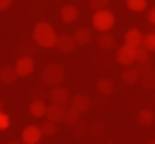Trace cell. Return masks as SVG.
<instances>
[{"mask_svg": "<svg viewBox=\"0 0 155 144\" xmlns=\"http://www.w3.org/2000/svg\"><path fill=\"white\" fill-rule=\"evenodd\" d=\"M0 108H2V106H0Z\"/></svg>", "mask_w": 155, "mask_h": 144, "instance_id": "d590c367", "label": "cell"}, {"mask_svg": "<svg viewBox=\"0 0 155 144\" xmlns=\"http://www.w3.org/2000/svg\"><path fill=\"white\" fill-rule=\"evenodd\" d=\"M79 115H81V113H77V111L69 106V108L66 110V113H64V122L71 126V124H75L77 120H79Z\"/></svg>", "mask_w": 155, "mask_h": 144, "instance_id": "d4e9b609", "label": "cell"}, {"mask_svg": "<svg viewBox=\"0 0 155 144\" xmlns=\"http://www.w3.org/2000/svg\"><path fill=\"white\" fill-rule=\"evenodd\" d=\"M17 71H18V75L20 77H28L33 73V69H35V62H33V57L31 55H24L17 60Z\"/></svg>", "mask_w": 155, "mask_h": 144, "instance_id": "5b68a950", "label": "cell"}, {"mask_svg": "<svg viewBox=\"0 0 155 144\" xmlns=\"http://www.w3.org/2000/svg\"><path fill=\"white\" fill-rule=\"evenodd\" d=\"M104 133H106V126H104L101 120H95L93 124H90V131H88V135H91V137H95V139H101Z\"/></svg>", "mask_w": 155, "mask_h": 144, "instance_id": "7402d4cb", "label": "cell"}, {"mask_svg": "<svg viewBox=\"0 0 155 144\" xmlns=\"http://www.w3.org/2000/svg\"><path fill=\"white\" fill-rule=\"evenodd\" d=\"M71 131L75 137H84L90 131V124H86L84 120H77L75 124H71Z\"/></svg>", "mask_w": 155, "mask_h": 144, "instance_id": "44dd1931", "label": "cell"}, {"mask_svg": "<svg viewBox=\"0 0 155 144\" xmlns=\"http://www.w3.org/2000/svg\"><path fill=\"white\" fill-rule=\"evenodd\" d=\"M18 77H20V75H18L17 67H11V66L0 67V80H2L4 84H15Z\"/></svg>", "mask_w": 155, "mask_h": 144, "instance_id": "30bf717a", "label": "cell"}, {"mask_svg": "<svg viewBox=\"0 0 155 144\" xmlns=\"http://www.w3.org/2000/svg\"><path fill=\"white\" fill-rule=\"evenodd\" d=\"M49 97H51L53 104H62V106H66L68 100H69V91H68L66 88H62V86H55L53 91L49 93Z\"/></svg>", "mask_w": 155, "mask_h": 144, "instance_id": "9c48e42d", "label": "cell"}, {"mask_svg": "<svg viewBox=\"0 0 155 144\" xmlns=\"http://www.w3.org/2000/svg\"><path fill=\"white\" fill-rule=\"evenodd\" d=\"M37 46H38V44H37L35 40H24V42L20 44V49H22L24 55H31V53L37 49Z\"/></svg>", "mask_w": 155, "mask_h": 144, "instance_id": "4316f807", "label": "cell"}, {"mask_svg": "<svg viewBox=\"0 0 155 144\" xmlns=\"http://www.w3.org/2000/svg\"><path fill=\"white\" fill-rule=\"evenodd\" d=\"M71 108L77 111V113H86L88 110H90V99L86 97V95H75L73 99H71Z\"/></svg>", "mask_w": 155, "mask_h": 144, "instance_id": "7c38bea8", "label": "cell"}, {"mask_svg": "<svg viewBox=\"0 0 155 144\" xmlns=\"http://www.w3.org/2000/svg\"><path fill=\"white\" fill-rule=\"evenodd\" d=\"M110 144H111V142H110Z\"/></svg>", "mask_w": 155, "mask_h": 144, "instance_id": "74e56055", "label": "cell"}, {"mask_svg": "<svg viewBox=\"0 0 155 144\" xmlns=\"http://www.w3.org/2000/svg\"><path fill=\"white\" fill-rule=\"evenodd\" d=\"M148 49L144 47V46H137L135 47V62L139 64V62H148Z\"/></svg>", "mask_w": 155, "mask_h": 144, "instance_id": "484cf974", "label": "cell"}, {"mask_svg": "<svg viewBox=\"0 0 155 144\" xmlns=\"http://www.w3.org/2000/svg\"><path fill=\"white\" fill-rule=\"evenodd\" d=\"M117 62L122 66H131L135 62V47L124 44L119 51H117Z\"/></svg>", "mask_w": 155, "mask_h": 144, "instance_id": "8992f818", "label": "cell"}, {"mask_svg": "<svg viewBox=\"0 0 155 144\" xmlns=\"http://www.w3.org/2000/svg\"><path fill=\"white\" fill-rule=\"evenodd\" d=\"M120 79H122L124 84L133 86V84H137V82L140 80V71H139V67H130V66H126V69L122 71Z\"/></svg>", "mask_w": 155, "mask_h": 144, "instance_id": "ba28073f", "label": "cell"}, {"mask_svg": "<svg viewBox=\"0 0 155 144\" xmlns=\"http://www.w3.org/2000/svg\"><path fill=\"white\" fill-rule=\"evenodd\" d=\"M40 129H42V135L44 137H53L55 133H57V122H53V120H46V122H42L40 124Z\"/></svg>", "mask_w": 155, "mask_h": 144, "instance_id": "603a6c76", "label": "cell"}, {"mask_svg": "<svg viewBox=\"0 0 155 144\" xmlns=\"http://www.w3.org/2000/svg\"><path fill=\"white\" fill-rule=\"evenodd\" d=\"M140 86L144 90H155V73L151 69H146L140 73Z\"/></svg>", "mask_w": 155, "mask_h": 144, "instance_id": "e0dca14e", "label": "cell"}, {"mask_svg": "<svg viewBox=\"0 0 155 144\" xmlns=\"http://www.w3.org/2000/svg\"><path fill=\"white\" fill-rule=\"evenodd\" d=\"M60 18H62L64 24H71V22H75L79 18V9L75 6H71V4H68V6H64L60 9Z\"/></svg>", "mask_w": 155, "mask_h": 144, "instance_id": "5bb4252c", "label": "cell"}, {"mask_svg": "<svg viewBox=\"0 0 155 144\" xmlns=\"http://www.w3.org/2000/svg\"><path fill=\"white\" fill-rule=\"evenodd\" d=\"M75 46H77V42H75V38H73L71 35H60V37L57 38V44H55V47H57L60 53H64V55L71 53V51L75 49Z\"/></svg>", "mask_w": 155, "mask_h": 144, "instance_id": "52a82bcc", "label": "cell"}, {"mask_svg": "<svg viewBox=\"0 0 155 144\" xmlns=\"http://www.w3.org/2000/svg\"><path fill=\"white\" fill-rule=\"evenodd\" d=\"M38 144H40V142H38Z\"/></svg>", "mask_w": 155, "mask_h": 144, "instance_id": "8d00e7d4", "label": "cell"}, {"mask_svg": "<svg viewBox=\"0 0 155 144\" xmlns=\"http://www.w3.org/2000/svg\"><path fill=\"white\" fill-rule=\"evenodd\" d=\"M97 91L101 95H111L115 91V82L111 79H101L97 82Z\"/></svg>", "mask_w": 155, "mask_h": 144, "instance_id": "d6986e66", "label": "cell"}, {"mask_svg": "<svg viewBox=\"0 0 155 144\" xmlns=\"http://www.w3.org/2000/svg\"><path fill=\"white\" fill-rule=\"evenodd\" d=\"M66 79V71L60 64H48L44 69H42V82L46 86H60L62 80Z\"/></svg>", "mask_w": 155, "mask_h": 144, "instance_id": "7a4b0ae2", "label": "cell"}, {"mask_svg": "<svg viewBox=\"0 0 155 144\" xmlns=\"http://www.w3.org/2000/svg\"><path fill=\"white\" fill-rule=\"evenodd\" d=\"M153 120H155V115H153L151 110H142V111H139V115H137V122H139L140 126H151Z\"/></svg>", "mask_w": 155, "mask_h": 144, "instance_id": "ffe728a7", "label": "cell"}, {"mask_svg": "<svg viewBox=\"0 0 155 144\" xmlns=\"http://www.w3.org/2000/svg\"><path fill=\"white\" fill-rule=\"evenodd\" d=\"M146 0H126V6L131 11H144L146 9Z\"/></svg>", "mask_w": 155, "mask_h": 144, "instance_id": "cb8c5ba5", "label": "cell"}, {"mask_svg": "<svg viewBox=\"0 0 155 144\" xmlns=\"http://www.w3.org/2000/svg\"><path fill=\"white\" fill-rule=\"evenodd\" d=\"M148 20H150V24L155 26V8H151V9L148 11Z\"/></svg>", "mask_w": 155, "mask_h": 144, "instance_id": "1f68e13d", "label": "cell"}, {"mask_svg": "<svg viewBox=\"0 0 155 144\" xmlns=\"http://www.w3.org/2000/svg\"><path fill=\"white\" fill-rule=\"evenodd\" d=\"M46 111H48V106H46V102H44L42 99H35V100L31 102V106H29V113H31L35 119L44 117Z\"/></svg>", "mask_w": 155, "mask_h": 144, "instance_id": "9a60e30c", "label": "cell"}, {"mask_svg": "<svg viewBox=\"0 0 155 144\" xmlns=\"http://www.w3.org/2000/svg\"><path fill=\"white\" fill-rule=\"evenodd\" d=\"M42 95H44V90L42 88H35L33 90V97L35 99H42Z\"/></svg>", "mask_w": 155, "mask_h": 144, "instance_id": "d6a6232c", "label": "cell"}, {"mask_svg": "<svg viewBox=\"0 0 155 144\" xmlns=\"http://www.w3.org/2000/svg\"><path fill=\"white\" fill-rule=\"evenodd\" d=\"M91 22H93V28H95L97 31L104 33V31H110V29L113 28L115 17H113V13L108 11V9H99V11H95Z\"/></svg>", "mask_w": 155, "mask_h": 144, "instance_id": "3957f363", "label": "cell"}, {"mask_svg": "<svg viewBox=\"0 0 155 144\" xmlns=\"http://www.w3.org/2000/svg\"><path fill=\"white\" fill-rule=\"evenodd\" d=\"M73 38H75V42L79 44V46H86V44L91 42V31L86 29V28H81V29H77V31H75Z\"/></svg>", "mask_w": 155, "mask_h": 144, "instance_id": "ac0fdd59", "label": "cell"}, {"mask_svg": "<svg viewBox=\"0 0 155 144\" xmlns=\"http://www.w3.org/2000/svg\"><path fill=\"white\" fill-rule=\"evenodd\" d=\"M148 144H155V139H153V140H150V142H148Z\"/></svg>", "mask_w": 155, "mask_h": 144, "instance_id": "e575fe53", "label": "cell"}, {"mask_svg": "<svg viewBox=\"0 0 155 144\" xmlns=\"http://www.w3.org/2000/svg\"><path fill=\"white\" fill-rule=\"evenodd\" d=\"M97 44H99V47H101V49L108 51V49H113V47H115V38H113V35H110L108 31H104V33H101V35H99Z\"/></svg>", "mask_w": 155, "mask_h": 144, "instance_id": "2e32d148", "label": "cell"}, {"mask_svg": "<svg viewBox=\"0 0 155 144\" xmlns=\"http://www.w3.org/2000/svg\"><path fill=\"white\" fill-rule=\"evenodd\" d=\"M42 129L38 126H28L22 129V142L24 144H38L42 139Z\"/></svg>", "mask_w": 155, "mask_h": 144, "instance_id": "277c9868", "label": "cell"}, {"mask_svg": "<svg viewBox=\"0 0 155 144\" xmlns=\"http://www.w3.org/2000/svg\"><path fill=\"white\" fill-rule=\"evenodd\" d=\"M8 128H9V117H8L6 113L0 111V131H2V129H8Z\"/></svg>", "mask_w": 155, "mask_h": 144, "instance_id": "f546056e", "label": "cell"}, {"mask_svg": "<svg viewBox=\"0 0 155 144\" xmlns=\"http://www.w3.org/2000/svg\"><path fill=\"white\" fill-rule=\"evenodd\" d=\"M142 42H144V35H142L139 29L133 28V29H128V31H126V35H124V44L137 47V46H142Z\"/></svg>", "mask_w": 155, "mask_h": 144, "instance_id": "8fae6325", "label": "cell"}, {"mask_svg": "<svg viewBox=\"0 0 155 144\" xmlns=\"http://www.w3.org/2000/svg\"><path fill=\"white\" fill-rule=\"evenodd\" d=\"M11 4H13V0H0V11L9 9V8H11Z\"/></svg>", "mask_w": 155, "mask_h": 144, "instance_id": "4dcf8cb0", "label": "cell"}, {"mask_svg": "<svg viewBox=\"0 0 155 144\" xmlns=\"http://www.w3.org/2000/svg\"><path fill=\"white\" fill-rule=\"evenodd\" d=\"M110 4V0H90V8L93 11H99V9H106Z\"/></svg>", "mask_w": 155, "mask_h": 144, "instance_id": "f1b7e54d", "label": "cell"}, {"mask_svg": "<svg viewBox=\"0 0 155 144\" xmlns=\"http://www.w3.org/2000/svg\"><path fill=\"white\" fill-rule=\"evenodd\" d=\"M57 33L55 29L48 24V22H38L33 28V40L40 46V47H55L57 44Z\"/></svg>", "mask_w": 155, "mask_h": 144, "instance_id": "6da1fadb", "label": "cell"}, {"mask_svg": "<svg viewBox=\"0 0 155 144\" xmlns=\"http://www.w3.org/2000/svg\"><path fill=\"white\" fill-rule=\"evenodd\" d=\"M64 113H66V108L62 104H53V106H48V111H46V117L53 122H62L64 120Z\"/></svg>", "mask_w": 155, "mask_h": 144, "instance_id": "4fadbf2b", "label": "cell"}, {"mask_svg": "<svg viewBox=\"0 0 155 144\" xmlns=\"http://www.w3.org/2000/svg\"><path fill=\"white\" fill-rule=\"evenodd\" d=\"M142 46L148 49V51H155V33H148L144 35V42Z\"/></svg>", "mask_w": 155, "mask_h": 144, "instance_id": "83f0119b", "label": "cell"}, {"mask_svg": "<svg viewBox=\"0 0 155 144\" xmlns=\"http://www.w3.org/2000/svg\"><path fill=\"white\" fill-rule=\"evenodd\" d=\"M8 144H22V142H18V140H11V142H8Z\"/></svg>", "mask_w": 155, "mask_h": 144, "instance_id": "836d02e7", "label": "cell"}]
</instances>
